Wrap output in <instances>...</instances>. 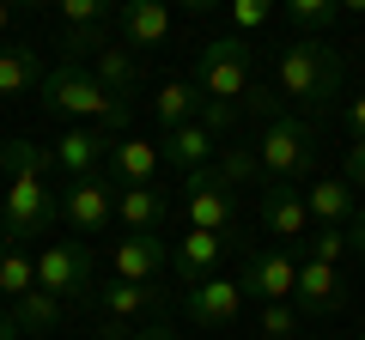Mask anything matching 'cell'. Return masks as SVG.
Instances as JSON below:
<instances>
[{"instance_id": "60d3db41", "label": "cell", "mask_w": 365, "mask_h": 340, "mask_svg": "<svg viewBox=\"0 0 365 340\" xmlns=\"http://www.w3.org/2000/svg\"><path fill=\"white\" fill-rule=\"evenodd\" d=\"M0 340H19V322H13V310H0Z\"/></svg>"}, {"instance_id": "8fae6325", "label": "cell", "mask_w": 365, "mask_h": 340, "mask_svg": "<svg viewBox=\"0 0 365 340\" xmlns=\"http://www.w3.org/2000/svg\"><path fill=\"white\" fill-rule=\"evenodd\" d=\"M262 225L280 237V249H287V243H304V237H311L304 188H292V183H268V188H262Z\"/></svg>"}, {"instance_id": "2e32d148", "label": "cell", "mask_w": 365, "mask_h": 340, "mask_svg": "<svg viewBox=\"0 0 365 340\" xmlns=\"http://www.w3.org/2000/svg\"><path fill=\"white\" fill-rule=\"evenodd\" d=\"M49 152H55V164L67 170V183H73V176H98V164L110 158V140H104L98 128H79V122H73Z\"/></svg>"}, {"instance_id": "e575fe53", "label": "cell", "mask_w": 365, "mask_h": 340, "mask_svg": "<svg viewBox=\"0 0 365 340\" xmlns=\"http://www.w3.org/2000/svg\"><path fill=\"white\" fill-rule=\"evenodd\" d=\"M244 104L262 116V128H268L274 116H287V110H280V92H268V85H250V92H244Z\"/></svg>"}, {"instance_id": "4316f807", "label": "cell", "mask_w": 365, "mask_h": 340, "mask_svg": "<svg viewBox=\"0 0 365 340\" xmlns=\"http://www.w3.org/2000/svg\"><path fill=\"white\" fill-rule=\"evenodd\" d=\"M287 18L299 37H323V31H335V18H341V0H287Z\"/></svg>"}, {"instance_id": "7c38bea8", "label": "cell", "mask_w": 365, "mask_h": 340, "mask_svg": "<svg viewBox=\"0 0 365 340\" xmlns=\"http://www.w3.org/2000/svg\"><path fill=\"white\" fill-rule=\"evenodd\" d=\"M237 237H213V231H182V243L170 249V267H177L182 292L201 286V280H213V267L225 262V249H232Z\"/></svg>"}, {"instance_id": "cb8c5ba5", "label": "cell", "mask_w": 365, "mask_h": 340, "mask_svg": "<svg viewBox=\"0 0 365 340\" xmlns=\"http://www.w3.org/2000/svg\"><path fill=\"white\" fill-rule=\"evenodd\" d=\"M213 176H220L225 188H268L256 146H244V140H225L220 152H213Z\"/></svg>"}, {"instance_id": "4fadbf2b", "label": "cell", "mask_w": 365, "mask_h": 340, "mask_svg": "<svg viewBox=\"0 0 365 340\" xmlns=\"http://www.w3.org/2000/svg\"><path fill=\"white\" fill-rule=\"evenodd\" d=\"M304 213H311V225H341V231H347L353 213H359V188H353L347 176H317V183L304 188Z\"/></svg>"}, {"instance_id": "d590c367", "label": "cell", "mask_w": 365, "mask_h": 340, "mask_svg": "<svg viewBox=\"0 0 365 340\" xmlns=\"http://www.w3.org/2000/svg\"><path fill=\"white\" fill-rule=\"evenodd\" d=\"M140 328L134 322H116V316H98V328H91V340H134Z\"/></svg>"}, {"instance_id": "52a82bcc", "label": "cell", "mask_w": 365, "mask_h": 340, "mask_svg": "<svg viewBox=\"0 0 365 340\" xmlns=\"http://www.w3.org/2000/svg\"><path fill=\"white\" fill-rule=\"evenodd\" d=\"M237 286H244V298L292 304V292H299V255H292V249H244Z\"/></svg>"}, {"instance_id": "603a6c76", "label": "cell", "mask_w": 365, "mask_h": 340, "mask_svg": "<svg viewBox=\"0 0 365 340\" xmlns=\"http://www.w3.org/2000/svg\"><path fill=\"white\" fill-rule=\"evenodd\" d=\"M220 152V140H213L201 122H189V128H170L165 134V146H158V158H170V164L189 176V170H207V158Z\"/></svg>"}, {"instance_id": "ac0fdd59", "label": "cell", "mask_w": 365, "mask_h": 340, "mask_svg": "<svg viewBox=\"0 0 365 340\" xmlns=\"http://www.w3.org/2000/svg\"><path fill=\"white\" fill-rule=\"evenodd\" d=\"M91 298H98L104 316H116V322H134V316H158L165 310V292L158 286H134V280H110V286H98Z\"/></svg>"}, {"instance_id": "5bb4252c", "label": "cell", "mask_w": 365, "mask_h": 340, "mask_svg": "<svg viewBox=\"0 0 365 340\" xmlns=\"http://www.w3.org/2000/svg\"><path fill=\"white\" fill-rule=\"evenodd\" d=\"M91 79H98V85H104L110 97L134 104V92L146 85V61H140L134 49H116V43H110V49H98V55H91Z\"/></svg>"}, {"instance_id": "44dd1931", "label": "cell", "mask_w": 365, "mask_h": 340, "mask_svg": "<svg viewBox=\"0 0 365 340\" xmlns=\"http://www.w3.org/2000/svg\"><path fill=\"white\" fill-rule=\"evenodd\" d=\"M158 146L153 140H140V134H122V140H110V170L122 176V188H140V183H153L158 176Z\"/></svg>"}, {"instance_id": "277c9868", "label": "cell", "mask_w": 365, "mask_h": 340, "mask_svg": "<svg viewBox=\"0 0 365 340\" xmlns=\"http://www.w3.org/2000/svg\"><path fill=\"white\" fill-rule=\"evenodd\" d=\"M256 158H262V176H268V183H292V188H299V176L317 164V152H311V122L274 116L268 128H262V140H256Z\"/></svg>"}, {"instance_id": "4dcf8cb0", "label": "cell", "mask_w": 365, "mask_h": 340, "mask_svg": "<svg viewBox=\"0 0 365 340\" xmlns=\"http://www.w3.org/2000/svg\"><path fill=\"white\" fill-rule=\"evenodd\" d=\"M195 122H201V128H207L220 146H225V140H237V104H220V97H207Z\"/></svg>"}, {"instance_id": "d6a6232c", "label": "cell", "mask_w": 365, "mask_h": 340, "mask_svg": "<svg viewBox=\"0 0 365 340\" xmlns=\"http://www.w3.org/2000/svg\"><path fill=\"white\" fill-rule=\"evenodd\" d=\"M110 18H116V13H110L104 0H61V25H67V31H79V25H110Z\"/></svg>"}, {"instance_id": "74e56055", "label": "cell", "mask_w": 365, "mask_h": 340, "mask_svg": "<svg viewBox=\"0 0 365 340\" xmlns=\"http://www.w3.org/2000/svg\"><path fill=\"white\" fill-rule=\"evenodd\" d=\"M347 128H353V140H365V97L347 104Z\"/></svg>"}, {"instance_id": "d6986e66", "label": "cell", "mask_w": 365, "mask_h": 340, "mask_svg": "<svg viewBox=\"0 0 365 340\" xmlns=\"http://www.w3.org/2000/svg\"><path fill=\"white\" fill-rule=\"evenodd\" d=\"M116 219L128 231H158L170 219V188L158 183H140V188H116Z\"/></svg>"}, {"instance_id": "ba28073f", "label": "cell", "mask_w": 365, "mask_h": 340, "mask_svg": "<svg viewBox=\"0 0 365 340\" xmlns=\"http://www.w3.org/2000/svg\"><path fill=\"white\" fill-rule=\"evenodd\" d=\"M61 219L73 225L79 237H98L116 219V188H110L104 176H73V183L61 188Z\"/></svg>"}, {"instance_id": "9a60e30c", "label": "cell", "mask_w": 365, "mask_h": 340, "mask_svg": "<svg viewBox=\"0 0 365 340\" xmlns=\"http://www.w3.org/2000/svg\"><path fill=\"white\" fill-rule=\"evenodd\" d=\"M292 304H299L304 316H335L341 304H347V286H341L335 267H323V262H299V292H292Z\"/></svg>"}, {"instance_id": "484cf974", "label": "cell", "mask_w": 365, "mask_h": 340, "mask_svg": "<svg viewBox=\"0 0 365 340\" xmlns=\"http://www.w3.org/2000/svg\"><path fill=\"white\" fill-rule=\"evenodd\" d=\"M61 298H49V292H25V298L13 304V322L19 334H49V328H61Z\"/></svg>"}, {"instance_id": "f35d334b", "label": "cell", "mask_w": 365, "mask_h": 340, "mask_svg": "<svg viewBox=\"0 0 365 340\" xmlns=\"http://www.w3.org/2000/svg\"><path fill=\"white\" fill-rule=\"evenodd\" d=\"M134 340H177V328H170V322H146Z\"/></svg>"}, {"instance_id": "ab89813d", "label": "cell", "mask_w": 365, "mask_h": 340, "mask_svg": "<svg viewBox=\"0 0 365 340\" xmlns=\"http://www.w3.org/2000/svg\"><path fill=\"white\" fill-rule=\"evenodd\" d=\"M347 249H365V207L353 213V225H347Z\"/></svg>"}, {"instance_id": "1f68e13d", "label": "cell", "mask_w": 365, "mask_h": 340, "mask_svg": "<svg viewBox=\"0 0 365 340\" xmlns=\"http://www.w3.org/2000/svg\"><path fill=\"white\" fill-rule=\"evenodd\" d=\"M262 334L268 340H299V304H262Z\"/></svg>"}, {"instance_id": "836d02e7", "label": "cell", "mask_w": 365, "mask_h": 340, "mask_svg": "<svg viewBox=\"0 0 365 340\" xmlns=\"http://www.w3.org/2000/svg\"><path fill=\"white\" fill-rule=\"evenodd\" d=\"M268 18H274L268 0H232V25H237V31H262Z\"/></svg>"}, {"instance_id": "8d00e7d4", "label": "cell", "mask_w": 365, "mask_h": 340, "mask_svg": "<svg viewBox=\"0 0 365 340\" xmlns=\"http://www.w3.org/2000/svg\"><path fill=\"white\" fill-rule=\"evenodd\" d=\"M341 176H347V183L365 195V140H353V146H347V170H341Z\"/></svg>"}, {"instance_id": "7bdbcfd3", "label": "cell", "mask_w": 365, "mask_h": 340, "mask_svg": "<svg viewBox=\"0 0 365 340\" xmlns=\"http://www.w3.org/2000/svg\"><path fill=\"white\" fill-rule=\"evenodd\" d=\"M359 340H365V334H359Z\"/></svg>"}, {"instance_id": "3957f363", "label": "cell", "mask_w": 365, "mask_h": 340, "mask_svg": "<svg viewBox=\"0 0 365 340\" xmlns=\"http://www.w3.org/2000/svg\"><path fill=\"white\" fill-rule=\"evenodd\" d=\"M250 55H256V43H250V37H213L207 49H201V61H195L201 97L244 104V92H250Z\"/></svg>"}, {"instance_id": "8992f818", "label": "cell", "mask_w": 365, "mask_h": 340, "mask_svg": "<svg viewBox=\"0 0 365 340\" xmlns=\"http://www.w3.org/2000/svg\"><path fill=\"white\" fill-rule=\"evenodd\" d=\"M91 274H98V267H91V249L86 243H49V249H37V292H49V298H61V304L98 292Z\"/></svg>"}, {"instance_id": "6da1fadb", "label": "cell", "mask_w": 365, "mask_h": 340, "mask_svg": "<svg viewBox=\"0 0 365 340\" xmlns=\"http://www.w3.org/2000/svg\"><path fill=\"white\" fill-rule=\"evenodd\" d=\"M274 92L292 97L304 110H329V97L341 92V55L323 37H292L280 49V73H274Z\"/></svg>"}, {"instance_id": "e0dca14e", "label": "cell", "mask_w": 365, "mask_h": 340, "mask_svg": "<svg viewBox=\"0 0 365 340\" xmlns=\"http://www.w3.org/2000/svg\"><path fill=\"white\" fill-rule=\"evenodd\" d=\"M43 55L31 43H0V97H25V92H43Z\"/></svg>"}, {"instance_id": "f546056e", "label": "cell", "mask_w": 365, "mask_h": 340, "mask_svg": "<svg viewBox=\"0 0 365 340\" xmlns=\"http://www.w3.org/2000/svg\"><path fill=\"white\" fill-rule=\"evenodd\" d=\"M98 49H110V37H104V25H79V31H61V55L67 61H86V55H98Z\"/></svg>"}, {"instance_id": "ffe728a7", "label": "cell", "mask_w": 365, "mask_h": 340, "mask_svg": "<svg viewBox=\"0 0 365 340\" xmlns=\"http://www.w3.org/2000/svg\"><path fill=\"white\" fill-rule=\"evenodd\" d=\"M116 25H122V37H128V49H158V43L170 37V6H158V0H128V6H116Z\"/></svg>"}, {"instance_id": "30bf717a", "label": "cell", "mask_w": 365, "mask_h": 340, "mask_svg": "<svg viewBox=\"0 0 365 340\" xmlns=\"http://www.w3.org/2000/svg\"><path fill=\"white\" fill-rule=\"evenodd\" d=\"M182 316L195 328H232L237 316H244V286L237 280H201V286H189L182 292Z\"/></svg>"}, {"instance_id": "7a4b0ae2", "label": "cell", "mask_w": 365, "mask_h": 340, "mask_svg": "<svg viewBox=\"0 0 365 340\" xmlns=\"http://www.w3.org/2000/svg\"><path fill=\"white\" fill-rule=\"evenodd\" d=\"M55 219H61V195H55L43 176L6 183V195H0V237H6V243H37Z\"/></svg>"}, {"instance_id": "83f0119b", "label": "cell", "mask_w": 365, "mask_h": 340, "mask_svg": "<svg viewBox=\"0 0 365 340\" xmlns=\"http://www.w3.org/2000/svg\"><path fill=\"white\" fill-rule=\"evenodd\" d=\"M49 164H55V152H49V146H37V140H6V146H0V170H6V183H19V176H43Z\"/></svg>"}, {"instance_id": "5b68a950", "label": "cell", "mask_w": 365, "mask_h": 340, "mask_svg": "<svg viewBox=\"0 0 365 340\" xmlns=\"http://www.w3.org/2000/svg\"><path fill=\"white\" fill-rule=\"evenodd\" d=\"M182 231H213V237H237V219H232V188L207 170H189L182 176Z\"/></svg>"}, {"instance_id": "b9f144b4", "label": "cell", "mask_w": 365, "mask_h": 340, "mask_svg": "<svg viewBox=\"0 0 365 340\" xmlns=\"http://www.w3.org/2000/svg\"><path fill=\"white\" fill-rule=\"evenodd\" d=\"M6 25H13V6H0V31H6Z\"/></svg>"}, {"instance_id": "7402d4cb", "label": "cell", "mask_w": 365, "mask_h": 340, "mask_svg": "<svg viewBox=\"0 0 365 340\" xmlns=\"http://www.w3.org/2000/svg\"><path fill=\"white\" fill-rule=\"evenodd\" d=\"M201 104H207V97H201V85L195 79H165V85H158L153 92V116H158V128H189V122L201 116Z\"/></svg>"}, {"instance_id": "f1b7e54d", "label": "cell", "mask_w": 365, "mask_h": 340, "mask_svg": "<svg viewBox=\"0 0 365 340\" xmlns=\"http://www.w3.org/2000/svg\"><path fill=\"white\" fill-rule=\"evenodd\" d=\"M341 255H347V231H341V225H317V231L304 237V262H323V267H335Z\"/></svg>"}, {"instance_id": "9c48e42d", "label": "cell", "mask_w": 365, "mask_h": 340, "mask_svg": "<svg viewBox=\"0 0 365 340\" xmlns=\"http://www.w3.org/2000/svg\"><path fill=\"white\" fill-rule=\"evenodd\" d=\"M110 267L116 280H134V286H158V274L170 267V249L158 231H122V243L110 249Z\"/></svg>"}, {"instance_id": "d4e9b609", "label": "cell", "mask_w": 365, "mask_h": 340, "mask_svg": "<svg viewBox=\"0 0 365 340\" xmlns=\"http://www.w3.org/2000/svg\"><path fill=\"white\" fill-rule=\"evenodd\" d=\"M25 292H37V262H31L19 243H6V237H0V298L19 304Z\"/></svg>"}]
</instances>
